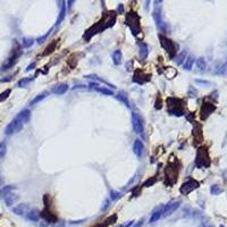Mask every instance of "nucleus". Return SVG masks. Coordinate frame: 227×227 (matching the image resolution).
<instances>
[{
  "label": "nucleus",
  "instance_id": "a211bd4d",
  "mask_svg": "<svg viewBox=\"0 0 227 227\" xmlns=\"http://www.w3.org/2000/svg\"><path fill=\"white\" fill-rule=\"evenodd\" d=\"M113 60L114 63H115V65H119V64L122 63V52H120V50H116L114 52Z\"/></svg>",
  "mask_w": 227,
  "mask_h": 227
},
{
  "label": "nucleus",
  "instance_id": "6ab92c4d",
  "mask_svg": "<svg viewBox=\"0 0 227 227\" xmlns=\"http://www.w3.org/2000/svg\"><path fill=\"white\" fill-rule=\"evenodd\" d=\"M45 97H47V92H43V93H41V94H39V96H36L35 98H34L32 101H31V105H32V106L36 105L38 102H40L41 100H43Z\"/></svg>",
  "mask_w": 227,
  "mask_h": 227
},
{
  "label": "nucleus",
  "instance_id": "c756f323",
  "mask_svg": "<svg viewBox=\"0 0 227 227\" xmlns=\"http://www.w3.org/2000/svg\"><path fill=\"white\" fill-rule=\"evenodd\" d=\"M155 182H156V179H153V181H151V179H148V181H146V182L144 183V186H149L150 184L152 185V184H153Z\"/></svg>",
  "mask_w": 227,
  "mask_h": 227
},
{
  "label": "nucleus",
  "instance_id": "2f4dec72",
  "mask_svg": "<svg viewBox=\"0 0 227 227\" xmlns=\"http://www.w3.org/2000/svg\"><path fill=\"white\" fill-rule=\"evenodd\" d=\"M34 66H35V64H34V63H33V64H31V65L29 66V67H27V68H26V71H27V72H29V71H31V69H32L33 67H34Z\"/></svg>",
  "mask_w": 227,
  "mask_h": 227
},
{
  "label": "nucleus",
  "instance_id": "ddd939ff",
  "mask_svg": "<svg viewBox=\"0 0 227 227\" xmlns=\"http://www.w3.org/2000/svg\"><path fill=\"white\" fill-rule=\"evenodd\" d=\"M90 87L92 90H96V91H98V92H100V93H103V94H108V96H113L114 94L111 90H108V89H106V87H100L98 84H96V83H91L90 84Z\"/></svg>",
  "mask_w": 227,
  "mask_h": 227
},
{
  "label": "nucleus",
  "instance_id": "4468645a",
  "mask_svg": "<svg viewBox=\"0 0 227 227\" xmlns=\"http://www.w3.org/2000/svg\"><path fill=\"white\" fill-rule=\"evenodd\" d=\"M17 117L21 119V122L23 123V124H25V123H27L29 120H30V117H31V113L29 109H24V110H22L21 113L18 114Z\"/></svg>",
  "mask_w": 227,
  "mask_h": 227
},
{
  "label": "nucleus",
  "instance_id": "dca6fc26",
  "mask_svg": "<svg viewBox=\"0 0 227 227\" xmlns=\"http://www.w3.org/2000/svg\"><path fill=\"white\" fill-rule=\"evenodd\" d=\"M26 217L27 219H30V220L36 221L39 219V214H38V211H36L35 209H30L29 212L26 214Z\"/></svg>",
  "mask_w": 227,
  "mask_h": 227
},
{
  "label": "nucleus",
  "instance_id": "f8f14e48",
  "mask_svg": "<svg viewBox=\"0 0 227 227\" xmlns=\"http://www.w3.org/2000/svg\"><path fill=\"white\" fill-rule=\"evenodd\" d=\"M139 47H140V58L142 60H145L148 55H149V48L144 42H139Z\"/></svg>",
  "mask_w": 227,
  "mask_h": 227
},
{
  "label": "nucleus",
  "instance_id": "cd10ccee",
  "mask_svg": "<svg viewBox=\"0 0 227 227\" xmlns=\"http://www.w3.org/2000/svg\"><path fill=\"white\" fill-rule=\"evenodd\" d=\"M33 45V39H24L23 40V45L25 48H29Z\"/></svg>",
  "mask_w": 227,
  "mask_h": 227
},
{
  "label": "nucleus",
  "instance_id": "a878e982",
  "mask_svg": "<svg viewBox=\"0 0 227 227\" xmlns=\"http://www.w3.org/2000/svg\"><path fill=\"white\" fill-rule=\"evenodd\" d=\"M117 98L119 99L120 101L122 102H124V103H125L126 106H127V107H129V101H127V98H126V96L125 94H123V93H119V94H118V96H117Z\"/></svg>",
  "mask_w": 227,
  "mask_h": 227
},
{
  "label": "nucleus",
  "instance_id": "6e6552de",
  "mask_svg": "<svg viewBox=\"0 0 227 227\" xmlns=\"http://www.w3.org/2000/svg\"><path fill=\"white\" fill-rule=\"evenodd\" d=\"M29 210H30V208H29V206L25 204V203L18 204V206H16L15 208H13V211L15 212L16 215H18V216L26 215L27 212H29Z\"/></svg>",
  "mask_w": 227,
  "mask_h": 227
},
{
  "label": "nucleus",
  "instance_id": "f03ea898",
  "mask_svg": "<svg viewBox=\"0 0 227 227\" xmlns=\"http://www.w3.org/2000/svg\"><path fill=\"white\" fill-rule=\"evenodd\" d=\"M23 125H24V124H23V123L21 122V119L16 116L15 118H14V119H13L12 122L7 125L6 129H5V133H6L7 135L15 134V133H17V132L21 131L22 127H23Z\"/></svg>",
  "mask_w": 227,
  "mask_h": 227
},
{
  "label": "nucleus",
  "instance_id": "20e7f679",
  "mask_svg": "<svg viewBox=\"0 0 227 227\" xmlns=\"http://www.w3.org/2000/svg\"><path fill=\"white\" fill-rule=\"evenodd\" d=\"M132 125H133V129H134L135 133L141 134L143 132V120L139 116V114L133 113L132 114Z\"/></svg>",
  "mask_w": 227,
  "mask_h": 227
},
{
  "label": "nucleus",
  "instance_id": "9d476101",
  "mask_svg": "<svg viewBox=\"0 0 227 227\" xmlns=\"http://www.w3.org/2000/svg\"><path fill=\"white\" fill-rule=\"evenodd\" d=\"M3 200H5V203H6L7 206L10 207L18 200V195L15 194L14 192H9L8 194H6L3 197Z\"/></svg>",
  "mask_w": 227,
  "mask_h": 227
},
{
  "label": "nucleus",
  "instance_id": "412c9836",
  "mask_svg": "<svg viewBox=\"0 0 227 227\" xmlns=\"http://www.w3.org/2000/svg\"><path fill=\"white\" fill-rule=\"evenodd\" d=\"M193 63H194V59H193V57L192 56H190V57H187L186 58V63H185V65H184V68L185 69H190L192 68V65H193Z\"/></svg>",
  "mask_w": 227,
  "mask_h": 227
},
{
  "label": "nucleus",
  "instance_id": "473e14b6",
  "mask_svg": "<svg viewBox=\"0 0 227 227\" xmlns=\"http://www.w3.org/2000/svg\"><path fill=\"white\" fill-rule=\"evenodd\" d=\"M142 224H143V220L139 221L138 224H136V225H134V226H133V227H141V226H142Z\"/></svg>",
  "mask_w": 227,
  "mask_h": 227
},
{
  "label": "nucleus",
  "instance_id": "bb28decb",
  "mask_svg": "<svg viewBox=\"0 0 227 227\" xmlns=\"http://www.w3.org/2000/svg\"><path fill=\"white\" fill-rule=\"evenodd\" d=\"M185 56H186V54L185 52H182V54H179V56H177L176 57V59H175V61H176L177 64H182L183 63V60H184V58H185Z\"/></svg>",
  "mask_w": 227,
  "mask_h": 227
},
{
  "label": "nucleus",
  "instance_id": "39448f33",
  "mask_svg": "<svg viewBox=\"0 0 227 227\" xmlns=\"http://www.w3.org/2000/svg\"><path fill=\"white\" fill-rule=\"evenodd\" d=\"M198 186H199V183L193 181V179H190L188 182H185L182 186H181L179 191H181L182 194H187V193H190L191 191L198 188Z\"/></svg>",
  "mask_w": 227,
  "mask_h": 227
},
{
  "label": "nucleus",
  "instance_id": "aec40b11",
  "mask_svg": "<svg viewBox=\"0 0 227 227\" xmlns=\"http://www.w3.org/2000/svg\"><path fill=\"white\" fill-rule=\"evenodd\" d=\"M15 190V186H12V185H9V186H5V187L1 190V192H0V194H1V198H3L6 194H8L9 192H13Z\"/></svg>",
  "mask_w": 227,
  "mask_h": 227
},
{
  "label": "nucleus",
  "instance_id": "7ed1b4c3",
  "mask_svg": "<svg viewBox=\"0 0 227 227\" xmlns=\"http://www.w3.org/2000/svg\"><path fill=\"white\" fill-rule=\"evenodd\" d=\"M160 43H161L162 48L167 51L168 54H170L172 56L176 54V45H175V43L173 41H170L169 39L165 38V36H160Z\"/></svg>",
  "mask_w": 227,
  "mask_h": 227
},
{
  "label": "nucleus",
  "instance_id": "c85d7f7f",
  "mask_svg": "<svg viewBox=\"0 0 227 227\" xmlns=\"http://www.w3.org/2000/svg\"><path fill=\"white\" fill-rule=\"evenodd\" d=\"M119 197H120L119 193H117V192H111V199H113V200H117Z\"/></svg>",
  "mask_w": 227,
  "mask_h": 227
},
{
  "label": "nucleus",
  "instance_id": "f257e3e1",
  "mask_svg": "<svg viewBox=\"0 0 227 227\" xmlns=\"http://www.w3.org/2000/svg\"><path fill=\"white\" fill-rule=\"evenodd\" d=\"M126 24L129 26L134 35H138L140 33V17L136 15V13L131 12L126 16Z\"/></svg>",
  "mask_w": 227,
  "mask_h": 227
},
{
  "label": "nucleus",
  "instance_id": "0eeeda50",
  "mask_svg": "<svg viewBox=\"0 0 227 227\" xmlns=\"http://www.w3.org/2000/svg\"><path fill=\"white\" fill-rule=\"evenodd\" d=\"M204 158L209 159V157H208V153H207V149H200V150H199V152H198V157H197V164H198V166H199V167H200L201 161H203L202 162V167H204V166H208V164L204 161Z\"/></svg>",
  "mask_w": 227,
  "mask_h": 227
},
{
  "label": "nucleus",
  "instance_id": "9b49d317",
  "mask_svg": "<svg viewBox=\"0 0 227 227\" xmlns=\"http://www.w3.org/2000/svg\"><path fill=\"white\" fill-rule=\"evenodd\" d=\"M143 143L141 142V140H135L134 144H133V152L138 157H141L142 156V152H143Z\"/></svg>",
  "mask_w": 227,
  "mask_h": 227
},
{
  "label": "nucleus",
  "instance_id": "72a5a7b5",
  "mask_svg": "<svg viewBox=\"0 0 227 227\" xmlns=\"http://www.w3.org/2000/svg\"><path fill=\"white\" fill-rule=\"evenodd\" d=\"M118 12L123 13V6H122V5H119V6H118Z\"/></svg>",
  "mask_w": 227,
  "mask_h": 227
},
{
  "label": "nucleus",
  "instance_id": "b1692460",
  "mask_svg": "<svg viewBox=\"0 0 227 227\" xmlns=\"http://www.w3.org/2000/svg\"><path fill=\"white\" fill-rule=\"evenodd\" d=\"M33 78H23V80H21V81L18 82V87H26L27 84L30 83L31 81H32Z\"/></svg>",
  "mask_w": 227,
  "mask_h": 227
},
{
  "label": "nucleus",
  "instance_id": "5701e85b",
  "mask_svg": "<svg viewBox=\"0 0 227 227\" xmlns=\"http://www.w3.org/2000/svg\"><path fill=\"white\" fill-rule=\"evenodd\" d=\"M197 65H198V67H199V69H200V71H204V69H206V67H207V64H206V61H204V59H203V58L198 59Z\"/></svg>",
  "mask_w": 227,
  "mask_h": 227
},
{
  "label": "nucleus",
  "instance_id": "393cba45",
  "mask_svg": "<svg viewBox=\"0 0 227 227\" xmlns=\"http://www.w3.org/2000/svg\"><path fill=\"white\" fill-rule=\"evenodd\" d=\"M10 94V90H6V91H3L1 94H0V102L3 101V100H6L8 98V96Z\"/></svg>",
  "mask_w": 227,
  "mask_h": 227
},
{
  "label": "nucleus",
  "instance_id": "2eb2a0df",
  "mask_svg": "<svg viewBox=\"0 0 227 227\" xmlns=\"http://www.w3.org/2000/svg\"><path fill=\"white\" fill-rule=\"evenodd\" d=\"M164 208L165 207H161V208H159V209H157L155 212L152 214V216H151V218H150V223H155V221L159 220V219L162 217V214H164Z\"/></svg>",
  "mask_w": 227,
  "mask_h": 227
},
{
  "label": "nucleus",
  "instance_id": "423d86ee",
  "mask_svg": "<svg viewBox=\"0 0 227 227\" xmlns=\"http://www.w3.org/2000/svg\"><path fill=\"white\" fill-rule=\"evenodd\" d=\"M178 207H179V201H175V202H172V203H169V204H167V206L164 208L162 217H167V216L172 215Z\"/></svg>",
  "mask_w": 227,
  "mask_h": 227
},
{
  "label": "nucleus",
  "instance_id": "1a4fd4ad",
  "mask_svg": "<svg viewBox=\"0 0 227 227\" xmlns=\"http://www.w3.org/2000/svg\"><path fill=\"white\" fill-rule=\"evenodd\" d=\"M68 89V85L65 83H60V84H57L56 87H52L51 90V92L54 93V94H57V96H60V94H64V93L67 91Z\"/></svg>",
  "mask_w": 227,
  "mask_h": 227
},
{
  "label": "nucleus",
  "instance_id": "f704fd0d",
  "mask_svg": "<svg viewBox=\"0 0 227 227\" xmlns=\"http://www.w3.org/2000/svg\"><path fill=\"white\" fill-rule=\"evenodd\" d=\"M1 184H3V177H1V175H0V186H1Z\"/></svg>",
  "mask_w": 227,
  "mask_h": 227
},
{
  "label": "nucleus",
  "instance_id": "7c9ffc66",
  "mask_svg": "<svg viewBox=\"0 0 227 227\" xmlns=\"http://www.w3.org/2000/svg\"><path fill=\"white\" fill-rule=\"evenodd\" d=\"M219 192H220V190H219V188H217L216 187V186H212V188H211V193H219Z\"/></svg>",
  "mask_w": 227,
  "mask_h": 227
},
{
  "label": "nucleus",
  "instance_id": "4be33fe9",
  "mask_svg": "<svg viewBox=\"0 0 227 227\" xmlns=\"http://www.w3.org/2000/svg\"><path fill=\"white\" fill-rule=\"evenodd\" d=\"M6 151H7V145L5 142H1L0 143V160L6 156Z\"/></svg>",
  "mask_w": 227,
  "mask_h": 227
},
{
  "label": "nucleus",
  "instance_id": "f3484780",
  "mask_svg": "<svg viewBox=\"0 0 227 227\" xmlns=\"http://www.w3.org/2000/svg\"><path fill=\"white\" fill-rule=\"evenodd\" d=\"M64 17H65V3L64 1H61L60 3V13H59V16H58V18H57V25L60 24V22H63Z\"/></svg>",
  "mask_w": 227,
  "mask_h": 227
}]
</instances>
